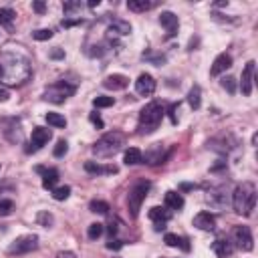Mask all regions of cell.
<instances>
[{"label":"cell","instance_id":"9c48e42d","mask_svg":"<svg viewBox=\"0 0 258 258\" xmlns=\"http://www.w3.org/2000/svg\"><path fill=\"white\" fill-rule=\"evenodd\" d=\"M50 137H53V131H50V129H46V127H34L26 151H28V153H34V151L42 149V147L50 141Z\"/></svg>","mask_w":258,"mask_h":258},{"label":"cell","instance_id":"f35d334b","mask_svg":"<svg viewBox=\"0 0 258 258\" xmlns=\"http://www.w3.org/2000/svg\"><path fill=\"white\" fill-rule=\"evenodd\" d=\"M89 121H91L95 127H99V129L105 127V123H103V119L99 117V113H89Z\"/></svg>","mask_w":258,"mask_h":258},{"label":"cell","instance_id":"ac0fdd59","mask_svg":"<svg viewBox=\"0 0 258 258\" xmlns=\"http://www.w3.org/2000/svg\"><path fill=\"white\" fill-rule=\"evenodd\" d=\"M85 172L93 176H105V174H117V166H103L99 162H85Z\"/></svg>","mask_w":258,"mask_h":258},{"label":"cell","instance_id":"603a6c76","mask_svg":"<svg viewBox=\"0 0 258 258\" xmlns=\"http://www.w3.org/2000/svg\"><path fill=\"white\" fill-rule=\"evenodd\" d=\"M109 30H113L119 36H127V34H131V24L125 22V20H121V18H113L109 22Z\"/></svg>","mask_w":258,"mask_h":258},{"label":"cell","instance_id":"5bb4252c","mask_svg":"<svg viewBox=\"0 0 258 258\" xmlns=\"http://www.w3.org/2000/svg\"><path fill=\"white\" fill-rule=\"evenodd\" d=\"M230 67H232V57H230L228 53H220V55L214 59L212 67H210V75H212V77H218V75L226 73Z\"/></svg>","mask_w":258,"mask_h":258},{"label":"cell","instance_id":"52a82bcc","mask_svg":"<svg viewBox=\"0 0 258 258\" xmlns=\"http://www.w3.org/2000/svg\"><path fill=\"white\" fill-rule=\"evenodd\" d=\"M36 248H38V236L36 234H24V236H18L8 246V252L10 254H26V252H32Z\"/></svg>","mask_w":258,"mask_h":258},{"label":"cell","instance_id":"277c9868","mask_svg":"<svg viewBox=\"0 0 258 258\" xmlns=\"http://www.w3.org/2000/svg\"><path fill=\"white\" fill-rule=\"evenodd\" d=\"M123 145H125V133L123 131H109L93 145V153L97 158H111Z\"/></svg>","mask_w":258,"mask_h":258},{"label":"cell","instance_id":"d6a6232c","mask_svg":"<svg viewBox=\"0 0 258 258\" xmlns=\"http://www.w3.org/2000/svg\"><path fill=\"white\" fill-rule=\"evenodd\" d=\"M12 210H14L12 200H0V216H10Z\"/></svg>","mask_w":258,"mask_h":258},{"label":"cell","instance_id":"3957f363","mask_svg":"<svg viewBox=\"0 0 258 258\" xmlns=\"http://www.w3.org/2000/svg\"><path fill=\"white\" fill-rule=\"evenodd\" d=\"M254 204H256V188L252 182H242L234 188L232 192V206L236 214L242 216H250L254 210Z\"/></svg>","mask_w":258,"mask_h":258},{"label":"cell","instance_id":"d590c367","mask_svg":"<svg viewBox=\"0 0 258 258\" xmlns=\"http://www.w3.org/2000/svg\"><path fill=\"white\" fill-rule=\"evenodd\" d=\"M32 36H34V40H48V38H53V30L50 28H40V30L32 32Z\"/></svg>","mask_w":258,"mask_h":258},{"label":"cell","instance_id":"83f0119b","mask_svg":"<svg viewBox=\"0 0 258 258\" xmlns=\"http://www.w3.org/2000/svg\"><path fill=\"white\" fill-rule=\"evenodd\" d=\"M46 123L53 127H67V119L61 113H46Z\"/></svg>","mask_w":258,"mask_h":258},{"label":"cell","instance_id":"6da1fadb","mask_svg":"<svg viewBox=\"0 0 258 258\" xmlns=\"http://www.w3.org/2000/svg\"><path fill=\"white\" fill-rule=\"evenodd\" d=\"M32 73L30 59L20 50H2L0 53V83L8 87H22Z\"/></svg>","mask_w":258,"mask_h":258},{"label":"cell","instance_id":"bcb514c9","mask_svg":"<svg viewBox=\"0 0 258 258\" xmlns=\"http://www.w3.org/2000/svg\"><path fill=\"white\" fill-rule=\"evenodd\" d=\"M10 99V93L6 91V89H2V87H0V103H6Z\"/></svg>","mask_w":258,"mask_h":258},{"label":"cell","instance_id":"ba28073f","mask_svg":"<svg viewBox=\"0 0 258 258\" xmlns=\"http://www.w3.org/2000/svg\"><path fill=\"white\" fill-rule=\"evenodd\" d=\"M232 240H234L236 248H240L244 252H250L254 248V238H252V232H250L248 226H234Z\"/></svg>","mask_w":258,"mask_h":258},{"label":"cell","instance_id":"ffe728a7","mask_svg":"<svg viewBox=\"0 0 258 258\" xmlns=\"http://www.w3.org/2000/svg\"><path fill=\"white\" fill-rule=\"evenodd\" d=\"M166 160V153H164V147L160 145V143H156V145H151V149L149 151H145V164H162Z\"/></svg>","mask_w":258,"mask_h":258},{"label":"cell","instance_id":"8d00e7d4","mask_svg":"<svg viewBox=\"0 0 258 258\" xmlns=\"http://www.w3.org/2000/svg\"><path fill=\"white\" fill-rule=\"evenodd\" d=\"M222 87H224L230 95H234V93H236V79H234V77H224V79H222Z\"/></svg>","mask_w":258,"mask_h":258},{"label":"cell","instance_id":"d4e9b609","mask_svg":"<svg viewBox=\"0 0 258 258\" xmlns=\"http://www.w3.org/2000/svg\"><path fill=\"white\" fill-rule=\"evenodd\" d=\"M123 162H125L127 166H137V164H141V162H143V153H141V149L129 147V149L123 153Z\"/></svg>","mask_w":258,"mask_h":258},{"label":"cell","instance_id":"f546056e","mask_svg":"<svg viewBox=\"0 0 258 258\" xmlns=\"http://www.w3.org/2000/svg\"><path fill=\"white\" fill-rule=\"evenodd\" d=\"M16 12L12 8H0V24H4V26H10L12 20H14Z\"/></svg>","mask_w":258,"mask_h":258},{"label":"cell","instance_id":"f1b7e54d","mask_svg":"<svg viewBox=\"0 0 258 258\" xmlns=\"http://www.w3.org/2000/svg\"><path fill=\"white\" fill-rule=\"evenodd\" d=\"M113 103H115V99H113V97H105V95H99V97H95V99H93V105H95L97 109L111 107Z\"/></svg>","mask_w":258,"mask_h":258},{"label":"cell","instance_id":"b9f144b4","mask_svg":"<svg viewBox=\"0 0 258 258\" xmlns=\"http://www.w3.org/2000/svg\"><path fill=\"white\" fill-rule=\"evenodd\" d=\"M32 10L38 12V14H42V12L46 10V4L42 2V0H36V2H32Z\"/></svg>","mask_w":258,"mask_h":258},{"label":"cell","instance_id":"44dd1931","mask_svg":"<svg viewBox=\"0 0 258 258\" xmlns=\"http://www.w3.org/2000/svg\"><path fill=\"white\" fill-rule=\"evenodd\" d=\"M164 202H166V208H170V210H182V208H184V198H182V194H180V192H174V190L166 192Z\"/></svg>","mask_w":258,"mask_h":258},{"label":"cell","instance_id":"681fc988","mask_svg":"<svg viewBox=\"0 0 258 258\" xmlns=\"http://www.w3.org/2000/svg\"><path fill=\"white\" fill-rule=\"evenodd\" d=\"M99 4H101V0H89V2H87L89 8H95V6H99Z\"/></svg>","mask_w":258,"mask_h":258},{"label":"cell","instance_id":"cb8c5ba5","mask_svg":"<svg viewBox=\"0 0 258 258\" xmlns=\"http://www.w3.org/2000/svg\"><path fill=\"white\" fill-rule=\"evenodd\" d=\"M212 250L218 254V258H226V256L232 254V244L228 240H224V238H218V240H214Z\"/></svg>","mask_w":258,"mask_h":258},{"label":"cell","instance_id":"4dcf8cb0","mask_svg":"<svg viewBox=\"0 0 258 258\" xmlns=\"http://www.w3.org/2000/svg\"><path fill=\"white\" fill-rule=\"evenodd\" d=\"M103 224H99V222H93L91 226H89V230H87V236L91 238V240H97V238H101V234H103Z\"/></svg>","mask_w":258,"mask_h":258},{"label":"cell","instance_id":"60d3db41","mask_svg":"<svg viewBox=\"0 0 258 258\" xmlns=\"http://www.w3.org/2000/svg\"><path fill=\"white\" fill-rule=\"evenodd\" d=\"M164 242H166L168 246H180V236H176V234H166V236H164Z\"/></svg>","mask_w":258,"mask_h":258},{"label":"cell","instance_id":"e575fe53","mask_svg":"<svg viewBox=\"0 0 258 258\" xmlns=\"http://www.w3.org/2000/svg\"><path fill=\"white\" fill-rule=\"evenodd\" d=\"M36 220H38V224L44 226V228H50V226H53V222H55V218H53V214H50V212H40Z\"/></svg>","mask_w":258,"mask_h":258},{"label":"cell","instance_id":"1f68e13d","mask_svg":"<svg viewBox=\"0 0 258 258\" xmlns=\"http://www.w3.org/2000/svg\"><path fill=\"white\" fill-rule=\"evenodd\" d=\"M71 196V188L69 186H61V188H55L53 190V198L57 200V202H63V200H67Z\"/></svg>","mask_w":258,"mask_h":258},{"label":"cell","instance_id":"836d02e7","mask_svg":"<svg viewBox=\"0 0 258 258\" xmlns=\"http://www.w3.org/2000/svg\"><path fill=\"white\" fill-rule=\"evenodd\" d=\"M67 151H69V143H67L65 139H59V141H57V145H55L53 156H55V158H63Z\"/></svg>","mask_w":258,"mask_h":258},{"label":"cell","instance_id":"30bf717a","mask_svg":"<svg viewBox=\"0 0 258 258\" xmlns=\"http://www.w3.org/2000/svg\"><path fill=\"white\" fill-rule=\"evenodd\" d=\"M206 202H208L212 208L216 210H222L228 206V192L224 186H216L212 190H208V194H206Z\"/></svg>","mask_w":258,"mask_h":258},{"label":"cell","instance_id":"7dc6e473","mask_svg":"<svg viewBox=\"0 0 258 258\" xmlns=\"http://www.w3.org/2000/svg\"><path fill=\"white\" fill-rule=\"evenodd\" d=\"M50 59H65V53H63L61 48H55L53 53H50Z\"/></svg>","mask_w":258,"mask_h":258},{"label":"cell","instance_id":"484cf974","mask_svg":"<svg viewBox=\"0 0 258 258\" xmlns=\"http://www.w3.org/2000/svg\"><path fill=\"white\" fill-rule=\"evenodd\" d=\"M188 103H190L192 109H200V105H202V91H200L198 85H194V87L190 89V93H188Z\"/></svg>","mask_w":258,"mask_h":258},{"label":"cell","instance_id":"e0dca14e","mask_svg":"<svg viewBox=\"0 0 258 258\" xmlns=\"http://www.w3.org/2000/svg\"><path fill=\"white\" fill-rule=\"evenodd\" d=\"M127 85H129V79L125 75H109L103 81V87L109 91H123V89H127Z\"/></svg>","mask_w":258,"mask_h":258},{"label":"cell","instance_id":"ee69618b","mask_svg":"<svg viewBox=\"0 0 258 258\" xmlns=\"http://www.w3.org/2000/svg\"><path fill=\"white\" fill-rule=\"evenodd\" d=\"M121 246H123L121 240H111V242H107V248H109V250H119Z\"/></svg>","mask_w":258,"mask_h":258},{"label":"cell","instance_id":"7c38bea8","mask_svg":"<svg viewBox=\"0 0 258 258\" xmlns=\"http://www.w3.org/2000/svg\"><path fill=\"white\" fill-rule=\"evenodd\" d=\"M254 61H248L246 67L242 69V75H240V91L244 97H248L252 93V79H254Z\"/></svg>","mask_w":258,"mask_h":258},{"label":"cell","instance_id":"ab89813d","mask_svg":"<svg viewBox=\"0 0 258 258\" xmlns=\"http://www.w3.org/2000/svg\"><path fill=\"white\" fill-rule=\"evenodd\" d=\"M178 109H180V103H172L170 105V119H172L174 125L178 123Z\"/></svg>","mask_w":258,"mask_h":258},{"label":"cell","instance_id":"5b68a950","mask_svg":"<svg viewBox=\"0 0 258 258\" xmlns=\"http://www.w3.org/2000/svg\"><path fill=\"white\" fill-rule=\"evenodd\" d=\"M149 188H151V184L145 182V180H141V182H137V184L129 190V194H127V208H129L131 218H137V216H139L141 204H143V200H145Z\"/></svg>","mask_w":258,"mask_h":258},{"label":"cell","instance_id":"f6af8a7d","mask_svg":"<svg viewBox=\"0 0 258 258\" xmlns=\"http://www.w3.org/2000/svg\"><path fill=\"white\" fill-rule=\"evenodd\" d=\"M57 258H77V254L71 252V250H61V252L57 254Z\"/></svg>","mask_w":258,"mask_h":258},{"label":"cell","instance_id":"8fae6325","mask_svg":"<svg viewBox=\"0 0 258 258\" xmlns=\"http://www.w3.org/2000/svg\"><path fill=\"white\" fill-rule=\"evenodd\" d=\"M156 79H153L149 73H141L135 81V91L141 95V97H149L153 95V91H156Z\"/></svg>","mask_w":258,"mask_h":258},{"label":"cell","instance_id":"4316f807","mask_svg":"<svg viewBox=\"0 0 258 258\" xmlns=\"http://www.w3.org/2000/svg\"><path fill=\"white\" fill-rule=\"evenodd\" d=\"M89 210L95 212V214H107L111 208H109L107 202H103V200H93V202L89 204Z\"/></svg>","mask_w":258,"mask_h":258},{"label":"cell","instance_id":"d6986e66","mask_svg":"<svg viewBox=\"0 0 258 258\" xmlns=\"http://www.w3.org/2000/svg\"><path fill=\"white\" fill-rule=\"evenodd\" d=\"M40 174H42V188L46 190H55L57 182H59V170L50 168V170H44V168H36Z\"/></svg>","mask_w":258,"mask_h":258},{"label":"cell","instance_id":"7402d4cb","mask_svg":"<svg viewBox=\"0 0 258 258\" xmlns=\"http://www.w3.org/2000/svg\"><path fill=\"white\" fill-rule=\"evenodd\" d=\"M153 6H156V2L153 0H127V8L131 12H147L151 10Z\"/></svg>","mask_w":258,"mask_h":258},{"label":"cell","instance_id":"2e32d148","mask_svg":"<svg viewBox=\"0 0 258 258\" xmlns=\"http://www.w3.org/2000/svg\"><path fill=\"white\" fill-rule=\"evenodd\" d=\"M160 24L166 28V32H168L170 36H174V34L178 32V28H180V20H178V16H176L174 12H170V10H166V12H162V14H160Z\"/></svg>","mask_w":258,"mask_h":258},{"label":"cell","instance_id":"c3c4849f","mask_svg":"<svg viewBox=\"0 0 258 258\" xmlns=\"http://www.w3.org/2000/svg\"><path fill=\"white\" fill-rule=\"evenodd\" d=\"M180 248H184L186 252L190 250V244H188V238H180Z\"/></svg>","mask_w":258,"mask_h":258},{"label":"cell","instance_id":"f907efd6","mask_svg":"<svg viewBox=\"0 0 258 258\" xmlns=\"http://www.w3.org/2000/svg\"><path fill=\"white\" fill-rule=\"evenodd\" d=\"M194 188H196L194 184H182V186H180V190H194Z\"/></svg>","mask_w":258,"mask_h":258},{"label":"cell","instance_id":"74e56055","mask_svg":"<svg viewBox=\"0 0 258 258\" xmlns=\"http://www.w3.org/2000/svg\"><path fill=\"white\" fill-rule=\"evenodd\" d=\"M79 8H81V2H77V0H75V2H65V4H63V10H65V14H71V12L79 10Z\"/></svg>","mask_w":258,"mask_h":258},{"label":"cell","instance_id":"7a4b0ae2","mask_svg":"<svg viewBox=\"0 0 258 258\" xmlns=\"http://www.w3.org/2000/svg\"><path fill=\"white\" fill-rule=\"evenodd\" d=\"M164 115H166V109H164V105H162L160 101H151V103H147V105L141 109V113H139V123H137L139 133H141V135L153 133V131L160 127Z\"/></svg>","mask_w":258,"mask_h":258},{"label":"cell","instance_id":"8992f818","mask_svg":"<svg viewBox=\"0 0 258 258\" xmlns=\"http://www.w3.org/2000/svg\"><path fill=\"white\" fill-rule=\"evenodd\" d=\"M73 93H75V85H69L67 81H59L55 85L46 87L44 99L50 103H65L69 97H73Z\"/></svg>","mask_w":258,"mask_h":258},{"label":"cell","instance_id":"4fadbf2b","mask_svg":"<svg viewBox=\"0 0 258 258\" xmlns=\"http://www.w3.org/2000/svg\"><path fill=\"white\" fill-rule=\"evenodd\" d=\"M194 226L204 230V232H212L216 228V216L210 212H200L194 216Z\"/></svg>","mask_w":258,"mask_h":258},{"label":"cell","instance_id":"7bdbcfd3","mask_svg":"<svg viewBox=\"0 0 258 258\" xmlns=\"http://www.w3.org/2000/svg\"><path fill=\"white\" fill-rule=\"evenodd\" d=\"M77 24H83V20H81V18H77V20L65 18V20H63V26H65V28H71V26H77Z\"/></svg>","mask_w":258,"mask_h":258},{"label":"cell","instance_id":"9a60e30c","mask_svg":"<svg viewBox=\"0 0 258 258\" xmlns=\"http://www.w3.org/2000/svg\"><path fill=\"white\" fill-rule=\"evenodd\" d=\"M149 218H151L153 224H156V230H162V228L166 226V222L172 218V214H170V210H166V208L153 206V208L149 210Z\"/></svg>","mask_w":258,"mask_h":258}]
</instances>
